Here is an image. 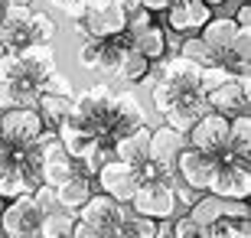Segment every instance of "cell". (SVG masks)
Listing matches in <instances>:
<instances>
[{"mask_svg": "<svg viewBox=\"0 0 251 238\" xmlns=\"http://www.w3.org/2000/svg\"><path fill=\"white\" fill-rule=\"evenodd\" d=\"M173 166H176V176L183 180V186H189V189H196V192H209V186H212V180H215V170H219V160H215L212 154L199 150V147L186 144L176 154Z\"/></svg>", "mask_w": 251, "mask_h": 238, "instance_id": "1", "label": "cell"}, {"mask_svg": "<svg viewBox=\"0 0 251 238\" xmlns=\"http://www.w3.org/2000/svg\"><path fill=\"white\" fill-rule=\"evenodd\" d=\"M130 209L137 215H147V219H170L176 212V192L173 186L163 183V180H140V186L130 196Z\"/></svg>", "mask_w": 251, "mask_h": 238, "instance_id": "2", "label": "cell"}, {"mask_svg": "<svg viewBox=\"0 0 251 238\" xmlns=\"http://www.w3.org/2000/svg\"><path fill=\"white\" fill-rule=\"evenodd\" d=\"M186 144L199 147V150H205V154H212L215 160H219V154L228 147V118L209 108L202 118L186 131Z\"/></svg>", "mask_w": 251, "mask_h": 238, "instance_id": "3", "label": "cell"}, {"mask_svg": "<svg viewBox=\"0 0 251 238\" xmlns=\"http://www.w3.org/2000/svg\"><path fill=\"white\" fill-rule=\"evenodd\" d=\"M95 176H98V183H101V192H108V196L118 199V202H130L134 189L140 186L137 166L124 163V160H118V157H108V160L95 170Z\"/></svg>", "mask_w": 251, "mask_h": 238, "instance_id": "4", "label": "cell"}, {"mask_svg": "<svg viewBox=\"0 0 251 238\" xmlns=\"http://www.w3.org/2000/svg\"><path fill=\"white\" fill-rule=\"evenodd\" d=\"M43 131L36 108H0V137L7 147H26Z\"/></svg>", "mask_w": 251, "mask_h": 238, "instance_id": "5", "label": "cell"}, {"mask_svg": "<svg viewBox=\"0 0 251 238\" xmlns=\"http://www.w3.org/2000/svg\"><path fill=\"white\" fill-rule=\"evenodd\" d=\"M186 147V134L176 128H157L150 131V147H147V160L150 163H157L160 170V180L167 183L170 173H176V166H173V160H176V154Z\"/></svg>", "mask_w": 251, "mask_h": 238, "instance_id": "6", "label": "cell"}, {"mask_svg": "<svg viewBox=\"0 0 251 238\" xmlns=\"http://www.w3.org/2000/svg\"><path fill=\"white\" fill-rule=\"evenodd\" d=\"M124 13L127 10L118 7V3H104V7H95V10H85L82 17H78V23H75V29L82 33V36L88 39H108V36H118V33H124Z\"/></svg>", "mask_w": 251, "mask_h": 238, "instance_id": "7", "label": "cell"}, {"mask_svg": "<svg viewBox=\"0 0 251 238\" xmlns=\"http://www.w3.org/2000/svg\"><path fill=\"white\" fill-rule=\"evenodd\" d=\"M127 215V202H118L111 199L108 192H92L85 206L78 209V222H88L95 229H101L104 235L114 229V225H121V219Z\"/></svg>", "mask_w": 251, "mask_h": 238, "instance_id": "8", "label": "cell"}, {"mask_svg": "<svg viewBox=\"0 0 251 238\" xmlns=\"http://www.w3.org/2000/svg\"><path fill=\"white\" fill-rule=\"evenodd\" d=\"M209 192L222 196V199H248V192H251L248 163H242V160L219 163V170H215V180H212V186H209Z\"/></svg>", "mask_w": 251, "mask_h": 238, "instance_id": "9", "label": "cell"}, {"mask_svg": "<svg viewBox=\"0 0 251 238\" xmlns=\"http://www.w3.org/2000/svg\"><path fill=\"white\" fill-rule=\"evenodd\" d=\"M36 225H39V212H36V206H33V196H29V192L17 196L10 206L0 209V229L3 232L36 238Z\"/></svg>", "mask_w": 251, "mask_h": 238, "instance_id": "10", "label": "cell"}, {"mask_svg": "<svg viewBox=\"0 0 251 238\" xmlns=\"http://www.w3.org/2000/svg\"><path fill=\"white\" fill-rule=\"evenodd\" d=\"M17 59H20V72L36 85L56 72V53L49 49V43H26V46H20Z\"/></svg>", "mask_w": 251, "mask_h": 238, "instance_id": "11", "label": "cell"}, {"mask_svg": "<svg viewBox=\"0 0 251 238\" xmlns=\"http://www.w3.org/2000/svg\"><path fill=\"white\" fill-rule=\"evenodd\" d=\"M163 13L173 33H193V29H202V23L212 17V7L202 0H173Z\"/></svg>", "mask_w": 251, "mask_h": 238, "instance_id": "12", "label": "cell"}, {"mask_svg": "<svg viewBox=\"0 0 251 238\" xmlns=\"http://www.w3.org/2000/svg\"><path fill=\"white\" fill-rule=\"evenodd\" d=\"M56 134H59V140H62V150L72 157V160H85L95 147L101 144V137H98L92 128L78 124L75 118H65L62 124L56 128Z\"/></svg>", "mask_w": 251, "mask_h": 238, "instance_id": "13", "label": "cell"}, {"mask_svg": "<svg viewBox=\"0 0 251 238\" xmlns=\"http://www.w3.org/2000/svg\"><path fill=\"white\" fill-rule=\"evenodd\" d=\"M29 13L33 10L26 3H7L3 7V13H0V43L7 49H20L29 43V33H26Z\"/></svg>", "mask_w": 251, "mask_h": 238, "instance_id": "14", "label": "cell"}, {"mask_svg": "<svg viewBox=\"0 0 251 238\" xmlns=\"http://www.w3.org/2000/svg\"><path fill=\"white\" fill-rule=\"evenodd\" d=\"M205 111H209V101H205V95L199 92V88H186V92L179 95L176 105L167 111V124L186 134V131L193 128L196 121L205 114Z\"/></svg>", "mask_w": 251, "mask_h": 238, "instance_id": "15", "label": "cell"}, {"mask_svg": "<svg viewBox=\"0 0 251 238\" xmlns=\"http://www.w3.org/2000/svg\"><path fill=\"white\" fill-rule=\"evenodd\" d=\"M108 114H111V134L114 137L124 134V131H130V128H137V124H147V114H144V108H140V101L134 98V95H127V92H121V95L111 92Z\"/></svg>", "mask_w": 251, "mask_h": 238, "instance_id": "16", "label": "cell"}, {"mask_svg": "<svg viewBox=\"0 0 251 238\" xmlns=\"http://www.w3.org/2000/svg\"><path fill=\"white\" fill-rule=\"evenodd\" d=\"M147 147H150V128L147 124H137V128H130V131H124V134L114 137L111 154L118 160H124V163L137 166V163L147 160Z\"/></svg>", "mask_w": 251, "mask_h": 238, "instance_id": "17", "label": "cell"}, {"mask_svg": "<svg viewBox=\"0 0 251 238\" xmlns=\"http://www.w3.org/2000/svg\"><path fill=\"white\" fill-rule=\"evenodd\" d=\"M205 101H209V108H212V111H219V114H225V118H232V114H238V111H248L251 95L245 92L235 79H228V82H222L219 88L205 92Z\"/></svg>", "mask_w": 251, "mask_h": 238, "instance_id": "18", "label": "cell"}, {"mask_svg": "<svg viewBox=\"0 0 251 238\" xmlns=\"http://www.w3.org/2000/svg\"><path fill=\"white\" fill-rule=\"evenodd\" d=\"M39 85L29 82L26 75L0 82V108H36Z\"/></svg>", "mask_w": 251, "mask_h": 238, "instance_id": "19", "label": "cell"}, {"mask_svg": "<svg viewBox=\"0 0 251 238\" xmlns=\"http://www.w3.org/2000/svg\"><path fill=\"white\" fill-rule=\"evenodd\" d=\"M36 114L43 128L56 131L69 114H72V95H56V92H39L36 98Z\"/></svg>", "mask_w": 251, "mask_h": 238, "instance_id": "20", "label": "cell"}, {"mask_svg": "<svg viewBox=\"0 0 251 238\" xmlns=\"http://www.w3.org/2000/svg\"><path fill=\"white\" fill-rule=\"evenodd\" d=\"M92 196V180L88 173H72L65 183L56 186V199H59V209H69V212H78L85 206V199Z\"/></svg>", "mask_w": 251, "mask_h": 238, "instance_id": "21", "label": "cell"}, {"mask_svg": "<svg viewBox=\"0 0 251 238\" xmlns=\"http://www.w3.org/2000/svg\"><path fill=\"white\" fill-rule=\"evenodd\" d=\"M130 39V49H134V53H140V55H147L150 62H157V59H163V55H167V33H163V29L160 26H153V23H150L147 29H140L137 36H127Z\"/></svg>", "mask_w": 251, "mask_h": 238, "instance_id": "22", "label": "cell"}, {"mask_svg": "<svg viewBox=\"0 0 251 238\" xmlns=\"http://www.w3.org/2000/svg\"><path fill=\"white\" fill-rule=\"evenodd\" d=\"M199 69L202 65H196L193 59H186V55H170V59H163V65H160V79H173V82L179 85H193L196 88V79H199Z\"/></svg>", "mask_w": 251, "mask_h": 238, "instance_id": "23", "label": "cell"}, {"mask_svg": "<svg viewBox=\"0 0 251 238\" xmlns=\"http://www.w3.org/2000/svg\"><path fill=\"white\" fill-rule=\"evenodd\" d=\"M235 33H238V23H235L232 17H209L202 23V39L215 49V53H222V49L232 43Z\"/></svg>", "mask_w": 251, "mask_h": 238, "instance_id": "24", "label": "cell"}, {"mask_svg": "<svg viewBox=\"0 0 251 238\" xmlns=\"http://www.w3.org/2000/svg\"><path fill=\"white\" fill-rule=\"evenodd\" d=\"M72 225H75V212L56 209V212H49V215H43V219H39L36 232H39V238H69Z\"/></svg>", "mask_w": 251, "mask_h": 238, "instance_id": "25", "label": "cell"}, {"mask_svg": "<svg viewBox=\"0 0 251 238\" xmlns=\"http://www.w3.org/2000/svg\"><path fill=\"white\" fill-rule=\"evenodd\" d=\"M189 219L202 229V225H209V222L222 219V196H215V192H199L193 199V206H189Z\"/></svg>", "mask_w": 251, "mask_h": 238, "instance_id": "26", "label": "cell"}, {"mask_svg": "<svg viewBox=\"0 0 251 238\" xmlns=\"http://www.w3.org/2000/svg\"><path fill=\"white\" fill-rule=\"evenodd\" d=\"M150 88H153V108H157L160 114H167L179 101V95L186 92V88H193V85H179V82H173V79H160L157 75V82L150 85Z\"/></svg>", "mask_w": 251, "mask_h": 238, "instance_id": "27", "label": "cell"}, {"mask_svg": "<svg viewBox=\"0 0 251 238\" xmlns=\"http://www.w3.org/2000/svg\"><path fill=\"white\" fill-rule=\"evenodd\" d=\"M39 173V183H46V186H59V183H65L69 176L75 173V160L69 154H62V157H52V160H46V163L36 170Z\"/></svg>", "mask_w": 251, "mask_h": 238, "instance_id": "28", "label": "cell"}, {"mask_svg": "<svg viewBox=\"0 0 251 238\" xmlns=\"http://www.w3.org/2000/svg\"><path fill=\"white\" fill-rule=\"evenodd\" d=\"M242 235H251L248 232V219H215L209 225L199 229V238H242Z\"/></svg>", "mask_w": 251, "mask_h": 238, "instance_id": "29", "label": "cell"}, {"mask_svg": "<svg viewBox=\"0 0 251 238\" xmlns=\"http://www.w3.org/2000/svg\"><path fill=\"white\" fill-rule=\"evenodd\" d=\"M179 55H186V59H193L196 65H212L219 62V53H215L209 43H205L202 36H189L179 43Z\"/></svg>", "mask_w": 251, "mask_h": 238, "instance_id": "30", "label": "cell"}, {"mask_svg": "<svg viewBox=\"0 0 251 238\" xmlns=\"http://www.w3.org/2000/svg\"><path fill=\"white\" fill-rule=\"evenodd\" d=\"M144 75H150V59H147V55H140V53H134V49H127V55H124L121 65H118V79L137 85Z\"/></svg>", "mask_w": 251, "mask_h": 238, "instance_id": "31", "label": "cell"}, {"mask_svg": "<svg viewBox=\"0 0 251 238\" xmlns=\"http://www.w3.org/2000/svg\"><path fill=\"white\" fill-rule=\"evenodd\" d=\"M26 33H29V43H49V39L59 33V26L49 13H29Z\"/></svg>", "mask_w": 251, "mask_h": 238, "instance_id": "32", "label": "cell"}, {"mask_svg": "<svg viewBox=\"0 0 251 238\" xmlns=\"http://www.w3.org/2000/svg\"><path fill=\"white\" fill-rule=\"evenodd\" d=\"M29 196H33V206H36L39 219H43V215H49V212H56V209H59V199H56V186L36 183Z\"/></svg>", "mask_w": 251, "mask_h": 238, "instance_id": "33", "label": "cell"}, {"mask_svg": "<svg viewBox=\"0 0 251 238\" xmlns=\"http://www.w3.org/2000/svg\"><path fill=\"white\" fill-rule=\"evenodd\" d=\"M150 23H153V13H150L147 7H134L124 13V29H127V36H137L140 29H147Z\"/></svg>", "mask_w": 251, "mask_h": 238, "instance_id": "34", "label": "cell"}, {"mask_svg": "<svg viewBox=\"0 0 251 238\" xmlns=\"http://www.w3.org/2000/svg\"><path fill=\"white\" fill-rule=\"evenodd\" d=\"M167 238H199V225L189 215H179V219L170 215L167 219Z\"/></svg>", "mask_w": 251, "mask_h": 238, "instance_id": "35", "label": "cell"}, {"mask_svg": "<svg viewBox=\"0 0 251 238\" xmlns=\"http://www.w3.org/2000/svg\"><path fill=\"white\" fill-rule=\"evenodd\" d=\"M20 59H17V49H3L0 53V82H10V79H20Z\"/></svg>", "mask_w": 251, "mask_h": 238, "instance_id": "36", "label": "cell"}, {"mask_svg": "<svg viewBox=\"0 0 251 238\" xmlns=\"http://www.w3.org/2000/svg\"><path fill=\"white\" fill-rule=\"evenodd\" d=\"M69 238H104L101 229H95V225H88V222H78L75 219L72 232H69Z\"/></svg>", "mask_w": 251, "mask_h": 238, "instance_id": "37", "label": "cell"}, {"mask_svg": "<svg viewBox=\"0 0 251 238\" xmlns=\"http://www.w3.org/2000/svg\"><path fill=\"white\" fill-rule=\"evenodd\" d=\"M235 23H238V26H251V7H248V0H242V7L235 10Z\"/></svg>", "mask_w": 251, "mask_h": 238, "instance_id": "38", "label": "cell"}, {"mask_svg": "<svg viewBox=\"0 0 251 238\" xmlns=\"http://www.w3.org/2000/svg\"><path fill=\"white\" fill-rule=\"evenodd\" d=\"M170 3H173V0H140V7H147L150 13H163Z\"/></svg>", "mask_w": 251, "mask_h": 238, "instance_id": "39", "label": "cell"}, {"mask_svg": "<svg viewBox=\"0 0 251 238\" xmlns=\"http://www.w3.org/2000/svg\"><path fill=\"white\" fill-rule=\"evenodd\" d=\"M118 7H124V10H134V7H140V0H114Z\"/></svg>", "mask_w": 251, "mask_h": 238, "instance_id": "40", "label": "cell"}, {"mask_svg": "<svg viewBox=\"0 0 251 238\" xmlns=\"http://www.w3.org/2000/svg\"><path fill=\"white\" fill-rule=\"evenodd\" d=\"M7 154H10V147H7V140L0 137V157H7Z\"/></svg>", "mask_w": 251, "mask_h": 238, "instance_id": "41", "label": "cell"}, {"mask_svg": "<svg viewBox=\"0 0 251 238\" xmlns=\"http://www.w3.org/2000/svg\"><path fill=\"white\" fill-rule=\"evenodd\" d=\"M202 3H209V7H222V3H228V0H202Z\"/></svg>", "mask_w": 251, "mask_h": 238, "instance_id": "42", "label": "cell"}, {"mask_svg": "<svg viewBox=\"0 0 251 238\" xmlns=\"http://www.w3.org/2000/svg\"><path fill=\"white\" fill-rule=\"evenodd\" d=\"M0 238H29V235H13V232H3Z\"/></svg>", "mask_w": 251, "mask_h": 238, "instance_id": "43", "label": "cell"}, {"mask_svg": "<svg viewBox=\"0 0 251 238\" xmlns=\"http://www.w3.org/2000/svg\"><path fill=\"white\" fill-rule=\"evenodd\" d=\"M7 3H29V0H7Z\"/></svg>", "mask_w": 251, "mask_h": 238, "instance_id": "44", "label": "cell"}, {"mask_svg": "<svg viewBox=\"0 0 251 238\" xmlns=\"http://www.w3.org/2000/svg\"><path fill=\"white\" fill-rule=\"evenodd\" d=\"M0 209H3V196H0Z\"/></svg>", "mask_w": 251, "mask_h": 238, "instance_id": "45", "label": "cell"}, {"mask_svg": "<svg viewBox=\"0 0 251 238\" xmlns=\"http://www.w3.org/2000/svg\"><path fill=\"white\" fill-rule=\"evenodd\" d=\"M0 13H3V3H0Z\"/></svg>", "mask_w": 251, "mask_h": 238, "instance_id": "46", "label": "cell"}, {"mask_svg": "<svg viewBox=\"0 0 251 238\" xmlns=\"http://www.w3.org/2000/svg\"><path fill=\"white\" fill-rule=\"evenodd\" d=\"M242 238H251V235H242Z\"/></svg>", "mask_w": 251, "mask_h": 238, "instance_id": "47", "label": "cell"}, {"mask_svg": "<svg viewBox=\"0 0 251 238\" xmlns=\"http://www.w3.org/2000/svg\"><path fill=\"white\" fill-rule=\"evenodd\" d=\"M0 235H3V229H0Z\"/></svg>", "mask_w": 251, "mask_h": 238, "instance_id": "48", "label": "cell"}]
</instances>
